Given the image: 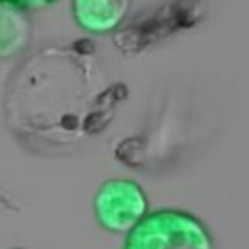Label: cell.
<instances>
[{
    "label": "cell",
    "instance_id": "obj_1",
    "mask_svg": "<svg viewBox=\"0 0 249 249\" xmlns=\"http://www.w3.org/2000/svg\"><path fill=\"white\" fill-rule=\"evenodd\" d=\"M123 249H214V237L193 212L158 208L124 233Z\"/></svg>",
    "mask_w": 249,
    "mask_h": 249
},
{
    "label": "cell",
    "instance_id": "obj_2",
    "mask_svg": "<svg viewBox=\"0 0 249 249\" xmlns=\"http://www.w3.org/2000/svg\"><path fill=\"white\" fill-rule=\"evenodd\" d=\"M91 208L97 224L109 233H128L150 212L144 189L124 177L103 181L91 198Z\"/></svg>",
    "mask_w": 249,
    "mask_h": 249
},
{
    "label": "cell",
    "instance_id": "obj_3",
    "mask_svg": "<svg viewBox=\"0 0 249 249\" xmlns=\"http://www.w3.org/2000/svg\"><path fill=\"white\" fill-rule=\"evenodd\" d=\"M132 0H72L76 25L91 35H107L123 25Z\"/></svg>",
    "mask_w": 249,
    "mask_h": 249
},
{
    "label": "cell",
    "instance_id": "obj_4",
    "mask_svg": "<svg viewBox=\"0 0 249 249\" xmlns=\"http://www.w3.org/2000/svg\"><path fill=\"white\" fill-rule=\"evenodd\" d=\"M33 25L25 12L0 2V60L19 56L31 43Z\"/></svg>",
    "mask_w": 249,
    "mask_h": 249
},
{
    "label": "cell",
    "instance_id": "obj_5",
    "mask_svg": "<svg viewBox=\"0 0 249 249\" xmlns=\"http://www.w3.org/2000/svg\"><path fill=\"white\" fill-rule=\"evenodd\" d=\"M0 2H4L16 10H21V12H29V10H41V8L51 6L58 0H0Z\"/></svg>",
    "mask_w": 249,
    "mask_h": 249
}]
</instances>
